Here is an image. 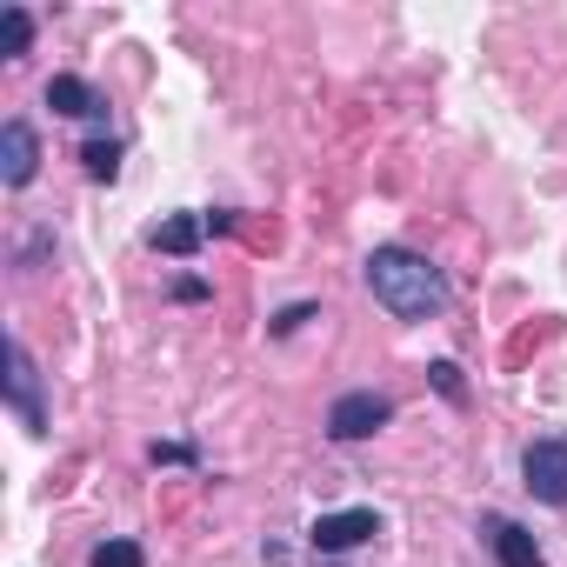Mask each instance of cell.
I'll list each match as a JSON object with an SVG mask.
<instances>
[{
    "label": "cell",
    "mask_w": 567,
    "mask_h": 567,
    "mask_svg": "<svg viewBox=\"0 0 567 567\" xmlns=\"http://www.w3.org/2000/svg\"><path fill=\"white\" fill-rule=\"evenodd\" d=\"M368 288H374V301H381L394 321H434V315H447V301H454L447 274H441L427 254H414V247H374V254H368Z\"/></svg>",
    "instance_id": "1"
},
{
    "label": "cell",
    "mask_w": 567,
    "mask_h": 567,
    "mask_svg": "<svg viewBox=\"0 0 567 567\" xmlns=\"http://www.w3.org/2000/svg\"><path fill=\"white\" fill-rule=\"evenodd\" d=\"M388 421H394V401L374 394V388H354V394H341V401L328 408V434H334V441H368V434H381Z\"/></svg>",
    "instance_id": "2"
},
{
    "label": "cell",
    "mask_w": 567,
    "mask_h": 567,
    "mask_svg": "<svg viewBox=\"0 0 567 567\" xmlns=\"http://www.w3.org/2000/svg\"><path fill=\"white\" fill-rule=\"evenodd\" d=\"M520 474H527V494H534V501L567 507V441H527Z\"/></svg>",
    "instance_id": "3"
},
{
    "label": "cell",
    "mask_w": 567,
    "mask_h": 567,
    "mask_svg": "<svg viewBox=\"0 0 567 567\" xmlns=\"http://www.w3.org/2000/svg\"><path fill=\"white\" fill-rule=\"evenodd\" d=\"M374 534H381V514H374V507H341V514H321V520L308 527L315 554H354V547L374 540Z\"/></svg>",
    "instance_id": "4"
},
{
    "label": "cell",
    "mask_w": 567,
    "mask_h": 567,
    "mask_svg": "<svg viewBox=\"0 0 567 567\" xmlns=\"http://www.w3.org/2000/svg\"><path fill=\"white\" fill-rule=\"evenodd\" d=\"M8 408L21 414V427L28 434H48V408H41V374H34V354L21 348V341H8Z\"/></svg>",
    "instance_id": "5"
},
{
    "label": "cell",
    "mask_w": 567,
    "mask_h": 567,
    "mask_svg": "<svg viewBox=\"0 0 567 567\" xmlns=\"http://www.w3.org/2000/svg\"><path fill=\"white\" fill-rule=\"evenodd\" d=\"M34 167H41L34 127H28V121H8V127H0V181H8V187H28Z\"/></svg>",
    "instance_id": "6"
},
{
    "label": "cell",
    "mask_w": 567,
    "mask_h": 567,
    "mask_svg": "<svg viewBox=\"0 0 567 567\" xmlns=\"http://www.w3.org/2000/svg\"><path fill=\"white\" fill-rule=\"evenodd\" d=\"M48 107H54L61 121H101V114H107V101H101L81 74H54V81H48Z\"/></svg>",
    "instance_id": "7"
},
{
    "label": "cell",
    "mask_w": 567,
    "mask_h": 567,
    "mask_svg": "<svg viewBox=\"0 0 567 567\" xmlns=\"http://www.w3.org/2000/svg\"><path fill=\"white\" fill-rule=\"evenodd\" d=\"M487 540H494V560H501V567H547L540 540H534L527 527H514V520H487Z\"/></svg>",
    "instance_id": "8"
},
{
    "label": "cell",
    "mask_w": 567,
    "mask_h": 567,
    "mask_svg": "<svg viewBox=\"0 0 567 567\" xmlns=\"http://www.w3.org/2000/svg\"><path fill=\"white\" fill-rule=\"evenodd\" d=\"M200 234H207V220L174 214V220H161V227H154V247H161V254H194V247H200Z\"/></svg>",
    "instance_id": "9"
},
{
    "label": "cell",
    "mask_w": 567,
    "mask_h": 567,
    "mask_svg": "<svg viewBox=\"0 0 567 567\" xmlns=\"http://www.w3.org/2000/svg\"><path fill=\"white\" fill-rule=\"evenodd\" d=\"M28 41H34V21H28V8H8V14H0V54H8V61H21V54H28Z\"/></svg>",
    "instance_id": "10"
},
{
    "label": "cell",
    "mask_w": 567,
    "mask_h": 567,
    "mask_svg": "<svg viewBox=\"0 0 567 567\" xmlns=\"http://www.w3.org/2000/svg\"><path fill=\"white\" fill-rule=\"evenodd\" d=\"M81 161H87V174H94V181H114V174H121V141H87V147H81Z\"/></svg>",
    "instance_id": "11"
},
{
    "label": "cell",
    "mask_w": 567,
    "mask_h": 567,
    "mask_svg": "<svg viewBox=\"0 0 567 567\" xmlns=\"http://www.w3.org/2000/svg\"><path fill=\"white\" fill-rule=\"evenodd\" d=\"M87 567H147V554H141V540H101Z\"/></svg>",
    "instance_id": "12"
},
{
    "label": "cell",
    "mask_w": 567,
    "mask_h": 567,
    "mask_svg": "<svg viewBox=\"0 0 567 567\" xmlns=\"http://www.w3.org/2000/svg\"><path fill=\"white\" fill-rule=\"evenodd\" d=\"M301 321H315V301H295V308H280V315H274V334H295Z\"/></svg>",
    "instance_id": "13"
},
{
    "label": "cell",
    "mask_w": 567,
    "mask_h": 567,
    "mask_svg": "<svg viewBox=\"0 0 567 567\" xmlns=\"http://www.w3.org/2000/svg\"><path fill=\"white\" fill-rule=\"evenodd\" d=\"M427 374H434V388H441L447 401H461V368H454V361H434Z\"/></svg>",
    "instance_id": "14"
},
{
    "label": "cell",
    "mask_w": 567,
    "mask_h": 567,
    "mask_svg": "<svg viewBox=\"0 0 567 567\" xmlns=\"http://www.w3.org/2000/svg\"><path fill=\"white\" fill-rule=\"evenodd\" d=\"M194 461V447H181V441H154V467H187Z\"/></svg>",
    "instance_id": "15"
},
{
    "label": "cell",
    "mask_w": 567,
    "mask_h": 567,
    "mask_svg": "<svg viewBox=\"0 0 567 567\" xmlns=\"http://www.w3.org/2000/svg\"><path fill=\"white\" fill-rule=\"evenodd\" d=\"M174 301H207V280H194V274L174 280Z\"/></svg>",
    "instance_id": "16"
}]
</instances>
